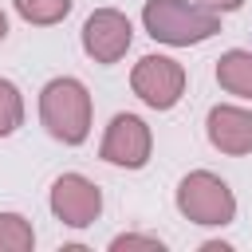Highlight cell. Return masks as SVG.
Listing matches in <instances>:
<instances>
[{"mask_svg":"<svg viewBox=\"0 0 252 252\" xmlns=\"http://www.w3.org/2000/svg\"><path fill=\"white\" fill-rule=\"evenodd\" d=\"M91 91L75 75H59L39 91V122L63 146H83L91 138Z\"/></svg>","mask_w":252,"mask_h":252,"instance_id":"6da1fadb","label":"cell"},{"mask_svg":"<svg viewBox=\"0 0 252 252\" xmlns=\"http://www.w3.org/2000/svg\"><path fill=\"white\" fill-rule=\"evenodd\" d=\"M142 28L150 32V39L165 47H193L220 32V12L197 0H146Z\"/></svg>","mask_w":252,"mask_h":252,"instance_id":"7a4b0ae2","label":"cell"},{"mask_svg":"<svg viewBox=\"0 0 252 252\" xmlns=\"http://www.w3.org/2000/svg\"><path fill=\"white\" fill-rule=\"evenodd\" d=\"M177 213L193 224H205V228H224L236 220V193L228 189L224 177H217L213 169H193L177 181Z\"/></svg>","mask_w":252,"mask_h":252,"instance_id":"3957f363","label":"cell"},{"mask_svg":"<svg viewBox=\"0 0 252 252\" xmlns=\"http://www.w3.org/2000/svg\"><path fill=\"white\" fill-rule=\"evenodd\" d=\"M130 91L150 110H173L185 94V67L173 55H142L130 71Z\"/></svg>","mask_w":252,"mask_h":252,"instance_id":"277c9868","label":"cell"},{"mask_svg":"<svg viewBox=\"0 0 252 252\" xmlns=\"http://www.w3.org/2000/svg\"><path fill=\"white\" fill-rule=\"evenodd\" d=\"M47 205L55 220H63L67 228H91L102 217V189L83 173H59L51 181Z\"/></svg>","mask_w":252,"mask_h":252,"instance_id":"5b68a950","label":"cell"},{"mask_svg":"<svg viewBox=\"0 0 252 252\" xmlns=\"http://www.w3.org/2000/svg\"><path fill=\"white\" fill-rule=\"evenodd\" d=\"M154 154V130L146 126V118L138 114H114L106 134H102V146H98V158L106 165H118V169H142Z\"/></svg>","mask_w":252,"mask_h":252,"instance_id":"8992f818","label":"cell"},{"mask_svg":"<svg viewBox=\"0 0 252 252\" xmlns=\"http://www.w3.org/2000/svg\"><path fill=\"white\" fill-rule=\"evenodd\" d=\"M134 43V24L118 8H94L83 24V51L94 63H118Z\"/></svg>","mask_w":252,"mask_h":252,"instance_id":"52a82bcc","label":"cell"},{"mask_svg":"<svg viewBox=\"0 0 252 252\" xmlns=\"http://www.w3.org/2000/svg\"><path fill=\"white\" fill-rule=\"evenodd\" d=\"M205 134H209L213 150H220L228 158H244V154H252V110L236 106V102H217L205 118Z\"/></svg>","mask_w":252,"mask_h":252,"instance_id":"ba28073f","label":"cell"},{"mask_svg":"<svg viewBox=\"0 0 252 252\" xmlns=\"http://www.w3.org/2000/svg\"><path fill=\"white\" fill-rule=\"evenodd\" d=\"M217 83H220V91L252 102V51L248 47H228L217 59Z\"/></svg>","mask_w":252,"mask_h":252,"instance_id":"9c48e42d","label":"cell"},{"mask_svg":"<svg viewBox=\"0 0 252 252\" xmlns=\"http://www.w3.org/2000/svg\"><path fill=\"white\" fill-rule=\"evenodd\" d=\"M35 228L24 213H0V252H32Z\"/></svg>","mask_w":252,"mask_h":252,"instance_id":"30bf717a","label":"cell"},{"mask_svg":"<svg viewBox=\"0 0 252 252\" xmlns=\"http://www.w3.org/2000/svg\"><path fill=\"white\" fill-rule=\"evenodd\" d=\"M75 0H12V8L20 12V20L35 24V28H51L59 20H67Z\"/></svg>","mask_w":252,"mask_h":252,"instance_id":"8fae6325","label":"cell"},{"mask_svg":"<svg viewBox=\"0 0 252 252\" xmlns=\"http://www.w3.org/2000/svg\"><path fill=\"white\" fill-rule=\"evenodd\" d=\"M24 126V94L12 79H0V138L16 134Z\"/></svg>","mask_w":252,"mask_h":252,"instance_id":"7c38bea8","label":"cell"},{"mask_svg":"<svg viewBox=\"0 0 252 252\" xmlns=\"http://www.w3.org/2000/svg\"><path fill=\"white\" fill-rule=\"evenodd\" d=\"M134 248L165 252V240H161V236H146V232H118V236L110 240V252H134Z\"/></svg>","mask_w":252,"mask_h":252,"instance_id":"4fadbf2b","label":"cell"},{"mask_svg":"<svg viewBox=\"0 0 252 252\" xmlns=\"http://www.w3.org/2000/svg\"><path fill=\"white\" fill-rule=\"evenodd\" d=\"M197 4H205L213 12H236V8H244V0H197Z\"/></svg>","mask_w":252,"mask_h":252,"instance_id":"5bb4252c","label":"cell"},{"mask_svg":"<svg viewBox=\"0 0 252 252\" xmlns=\"http://www.w3.org/2000/svg\"><path fill=\"white\" fill-rule=\"evenodd\" d=\"M4 35H8V16H4V8H0V43H4Z\"/></svg>","mask_w":252,"mask_h":252,"instance_id":"9a60e30c","label":"cell"}]
</instances>
